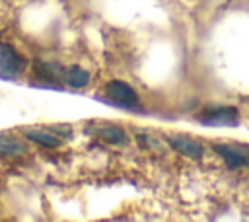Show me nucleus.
<instances>
[{"instance_id":"9b49d317","label":"nucleus","mask_w":249,"mask_h":222,"mask_svg":"<svg viewBox=\"0 0 249 222\" xmlns=\"http://www.w3.org/2000/svg\"><path fill=\"white\" fill-rule=\"evenodd\" d=\"M49 130H53V132H58V134H66V136H72V129L68 127V125H53V127H49Z\"/></svg>"},{"instance_id":"423d86ee","label":"nucleus","mask_w":249,"mask_h":222,"mask_svg":"<svg viewBox=\"0 0 249 222\" xmlns=\"http://www.w3.org/2000/svg\"><path fill=\"white\" fill-rule=\"evenodd\" d=\"M33 72L41 82L49 86H58L60 82H64V72L56 62H47V60L37 58L33 62Z\"/></svg>"},{"instance_id":"f03ea898","label":"nucleus","mask_w":249,"mask_h":222,"mask_svg":"<svg viewBox=\"0 0 249 222\" xmlns=\"http://www.w3.org/2000/svg\"><path fill=\"white\" fill-rule=\"evenodd\" d=\"M25 66H27V60L16 51V47L0 41V78L4 80L18 78L19 74H23Z\"/></svg>"},{"instance_id":"7ed1b4c3","label":"nucleus","mask_w":249,"mask_h":222,"mask_svg":"<svg viewBox=\"0 0 249 222\" xmlns=\"http://www.w3.org/2000/svg\"><path fill=\"white\" fill-rule=\"evenodd\" d=\"M237 119L239 113L235 107H212L198 117L202 125H210V127H235Z\"/></svg>"},{"instance_id":"1a4fd4ad","label":"nucleus","mask_w":249,"mask_h":222,"mask_svg":"<svg viewBox=\"0 0 249 222\" xmlns=\"http://www.w3.org/2000/svg\"><path fill=\"white\" fill-rule=\"evenodd\" d=\"M23 154H25V146L16 136H10L8 132H0V156L16 158Z\"/></svg>"},{"instance_id":"6e6552de","label":"nucleus","mask_w":249,"mask_h":222,"mask_svg":"<svg viewBox=\"0 0 249 222\" xmlns=\"http://www.w3.org/2000/svg\"><path fill=\"white\" fill-rule=\"evenodd\" d=\"M25 138L43 146V148H60L62 146V138H58V134H54L53 130H39V129H25L23 130Z\"/></svg>"},{"instance_id":"f257e3e1","label":"nucleus","mask_w":249,"mask_h":222,"mask_svg":"<svg viewBox=\"0 0 249 222\" xmlns=\"http://www.w3.org/2000/svg\"><path fill=\"white\" fill-rule=\"evenodd\" d=\"M103 92H105V97L113 105H119V107H124V109H138L140 107L138 93L124 80H109L105 84Z\"/></svg>"},{"instance_id":"9d476101","label":"nucleus","mask_w":249,"mask_h":222,"mask_svg":"<svg viewBox=\"0 0 249 222\" xmlns=\"http://www.w3.org/2000/svg\"><path fill=\"white\" fill-rule=\"evenodd\" d=\"M89 80H91L89 72L76 64L66 68V72H64V84H68L70 88H86L89 84Z\"/></svg>"},{"instance_id":"20e7f679","label":"nucleus","mask_w":249,"mask_h":222,"mask_svg":"<svg viewBox=\"0 0 249 222\" xmlns=\"http://www.w3.org/2000/svg\"><path fill=\"white\" fill-rule=\"evenodd\" d=\"M212 150H214L216 154H220L231 169H237V167H249V150H247L245 146L214 144Z\"/></svg>"},{"instance_id":"0eeeda50","label":"nucleus","mask_w":249,"mask_h":222,"mask_svg":"<svg viewBox=\"0 0 249 222\" xmlns=\"http://www.w3.org/2000/svg\"><path fill=\"white\" fill-rule=\"evenodd\" d=\"M93 134L99 136L101 140L109 142V144H126L128 136L124 132V129L117 127V125H93Z\"/></svg>"},{"instance_id":"39448f33","label":"nucleus","mask_w":249,"mask_h":222,"mask_svg":"<svg viewBox=\"0 0 249 222\" xmlns=\"http://www.w3.org/2000/svg\"><path fill=\"white\" fill-rule=\"evenodd\" d=\"M167 144L171 146V150H175V152H179L187 158H193V160H200L202 154H204V148L196 140H193L185 134H169Z\"/></svg>"}]
</instances>
